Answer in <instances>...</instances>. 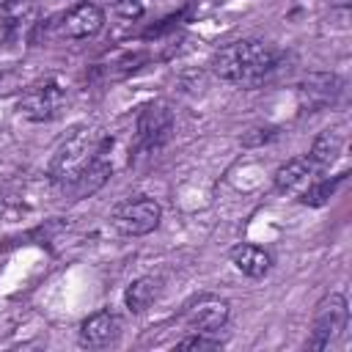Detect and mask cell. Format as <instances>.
Returning <instances> with one entry per match:
<instances>
[{
    "mask_svg": "<svg viewBox=\"0 0 352 352\" xmlns=\"http://www.w3.org/2000/svg\"><path fill=\"white\" fill-rule=\"evenodd\" d=\"M349 3H352V0H330L333 8H349Z\"/></svg>",
    "mask_w": 352,
    "mask_h": 352,
    "instance_id": "obj_21",
    "label": "cell"
},
{
    "mask_svg": "<svg viewBox=\"0 0 352 352\" xmlns=\"http://www.w3.org/2000/svg\"><path fill=\"white\" fill-rule=\"evenodd\" d=\"M256 132H258V135H253V132L245 135L242 143H245V146H258V143H267V140L278 138V129H275V126H264V129H256Z\"/></svg>",
    "mask_w": 352,
    "mask_h": 352,
    "instance_id": "obj_19",
    "label": "cell"
},
{
    "mask_svg": "<svg viewBox=\"0 0 352 352\" xmlns=\"http://www.w3.org/2000/svg\"><path fill=\"white\" fill-rule=\"evenodd\" d=\"M341 148H344V135H341L338 129H324V132H319V135L314 138L311 151H308V160H311V165H314L316 170H319V168H330V165L338 160Z\"/></svg>",
    "mask_w": 352,
    "mask_h": 352,
    "instance_id": "obj_15",
    "label": "cell"
},
{
    "mask_svg": "<svg viewBox=\"0 0 352 352\" xmlns=\"http://www.w3.org/2000/svg\"><path fill=\"white\" fill-rule=\"evenodd\" d=\"M11 33H14V22L11 19H0V47L11 38Z\"/></svg>",
    "mask_w": 352,
    "mask_h": 352,
    "instance_id": "obj_20",
    "label": "cell"
},
{
    "mask_svg": "<svg viewBox=\"0 0 352 352\" xmlns=\"http://www.w3.org/2000/svg\"><path fill=\"white\" fill-rule=\"evenodd\" d=\"M314 176H316V168L311 165L308 157H292L275 170L272 182H275V190L289 192V195H300L314 182Z\"/></svg>",
    "mask_w": 352,
    "mask_h": 352,
    "instance_id": "obj_11",
    "label": "cell"
},
{
    "mask_svg": "<svg viewBox=\"0 0 352 352\" xmlns=\"http://www.w3.org/2000/svg\"><path fill=\"white\" fill-rule=\"evenodd\" d=\"M16 0H0V8H8V6H14Z\"/></svg>",
    "mask_w": 352,
    "mask_h": 352,
    "instance_id": "obj_22",
    "label": "cell"
},
{
    "mask_svg": "<svg viewBox=\"0 0 352 352\" xmlns=\"http://www.w3.org/2000/svg\"><path fill=\"white\" fill-rule=\"evenodd\" d=\"M341 96V80L330 72H311L297 85V102L308 113H319Z\"/></svg>",
    "mask_w": 352,
    "mask_h": 352,
    "instance_id": "obj_8",
    "label": "cell"
},
{
    "mask_svg": "<svg viewBox=\"0 0 352 352\" xmlns=\"http://www.w3.org/2000/svg\"><path fill=\"white\" fill-rule=\"evenodd\" d=\"M228 256H231V264L248 278H264L270 272V267H272V256L264 248L250 245V242H242V245L231 248Z\"/></svg>",
    "mask_w": 352,
    "mask_h": 352,
    "instance_id": "obj_12",
    "label": "cell"
},
{
    "mask_svg": "<svg viewBox=\"0 0 352 352\" xmlns=\"http://www.w3.org/2000/svg\"><path fill=\"white\" fill-rule=\"evenodd\" d=\"M102 28H104V11H102L96 3L82 0V3H77L74 8H69V11L63 14L58 33H60L63 38L82 41V38L96 36Z\"/></svg>",
    "mask_w": 352,
    "mask_h": 352,
    "instance_id": "obj_9",
    "label": "cell"
},
{
    "mask_svg": "<svg viewBox=\"0 0 352 352\" xmlns=\"http://www.w3.org/2000/svg\"><path fill=\"white\" fill-rule=\"evenodd\" d=\"M344 179H346V173L330 176V179H314L297 198H300V204H305V206H324V204L336 195V190L344 184Z\"/></svg>",
    "mask_w": 352,
    "mask_h": 352,
    "instance_id": "obj_16",
    "label": "cell"
},
{
    "mask_svg": "<svg viewBox=\"0 0 352 352\" xmlns=\"http://www.w3.org/2000/svg\"><path fill=\"white\" fill-rule=\"evenodd\" d=\"M228 314H231V305H228L226 297L201 294V297H195L192 302L184 305L182 319H184L187 330H192V333H214L228 322Z\"/></svg>",
    "mask_w": 352,
    "mask_h": 352,
    "instance_id": "obj_7",
    "label": "cell"
},
{
    "mask_svg": "<svg viewBox=\"0 0 352 352\" xmlns=\"http://www.w3.org/2000/svg\"><path fill=\"white\" fill-rule=\"evenodd\" d=\"M160 294H162V280L157 275H140L126 286L124 302L132 314H143L160 300Z\"/></svg>",
    "mask_w": 352,
    "mask_h": 352,
    "instance_id": "obj_13",
    "label": "cell"
},
{
    "mask_svg": "<svg viewBox=\"0 0 352 352\" xmlns=\"http://www.w3.org/2000/svg\"><path fill=\"white\" fill-rule=\"evenodd\" d=\"M278 63V52L256 38H239L231 41L220 50L212 52L209 58V69L214 72V77L226 80V82H239V85H250L264 80Z\"/></svg>",
    "mask_w": 352,
    "mask_h": 352,
    "instance_id": "obj_1",
    "label": "cell"
},
{
    "mask_svg": "<svg viewBox=\"0 0 352 352\" xmlns=\"http://www.w3.org/2000/svg\"><path fill=\"white\" fill-rule=\"evenodd\" d=\"M176 346L179 349H192V352H212V349H220V341L212 338V333H192V336L182 338Z\"/></svg>",
    "mask_w": 352,
    "mask_h": 352,
    "instance_id": "obj_17",
    "label": "cell"
},
{
    "mask_svg": "<svg viewBox=\"0 0 352 352\" xmlns=\"http://www.w3.org/2000/svg\"><path fill=\"white\" fill-rule=\"evenodd\" d=\"M121 333V319L102 308L96 314H91L88 319H82L80 324V333H77V341L80 346H88V349H102V346H110Z\"/></svg>",
    "mask_w": 352,
    "mask_h": 352,
    "instance_id": "obj_10",
    "label": "cell"
},
{
    "mask_svg": "<svg viewBox=\"0 0 352 352\" xmlns=\"http://www.w3.org/2000/svg\"><path fill=\"white\" fill-rule=\"evenodd\" d=\"M6 212V198H3V192H0V214Z\"/></svg>",
    "mask_w": 352,
    "mask_h": 352,
    "instance_id": "obj_23",
    "label": "cell"
},
{
    "mask_svg": "<svg viewBox=\"0 0 352 352\" xmlns=\"http://www.w3.org/2000/svg\"><path fill=\"white\" fill-rule=\"evenodd\" d=\"M110 173H113V168H110V162H104L102 157H96L77 179H72L63 190L77 201V198H88V195H94L107 179H110Z\"/></svg>",
    "mask_w": 352,
    "mask_h": 352,
    "instance_id": "obj_14",
    "label": "cell"
},
{
    "mask_svg": "<svg viewBox=\"0 0 352 352\" xmlns=\"http://www.w3.org/2000/svg\"><path fill=\"white\" fill-rule=\"evenodd\" d=\"M96 157H102V140L91 129H74L55 151L50 162V176L55 184L66 187L72 179H77Z\"/></svg>",
    "mask_w": 352,
    "mask_h": 352,
    "instance_id": "obj_2",
    "label": "cell"
},
{
    "mask_svg": "<svg viewBox=\"0 0 352 352\" xmlns=\"http://www.w3.org/2000/svg\"><path fill=\"white\" fill-rule=\"evenodd\" d=\"M151 0H116V14L121 19H140L148 11Z\"/></svg>",
    "mask_w": 352,
    "mask_h": 352,
    "instance_id": "obj_18",
    "label": "cell"
},
{
    "mask_svg": "<svg viewBox=\"0 0 352 352\" xmlns=\"http://www.w3.org/2000/svg\"><path fill=\"white\" fill-rule=\"evenodd\" d=\"M173 132V110L165 102H151L138 113L135 121V138L143 151L160 148Z\"/></svg>",
    "mask_w": 352,
    "mask_h": 352,
    "instance_id": "obj_6",
    "label": "cell"
},
{
    "mask_svg": "<svg viewBox=\"0 0 352 352\" xmlns=\"http://www.w3.org/2000/svg\"><path fill=\"white\" fill-rule=\"evenodd\" d=\"M162 220V206L154 198H129L116 206L110 223L121 236H146L151 234Z\"/></svg>",
    "mask_w": 352,
    "mask_h": 352,
    "instance_id": "obj_4",
    "label": "cell"
},
{
    "mask_svg": "<svg viewBox=\"0 0 352 352\" xmlns=\"http://www.w3.org/2000/svg\"><path fill=\"white\" fill-rule=\"evenodd\" d=\"M346 322H349V305H346V297L341 292H330L319 300L316 311H314V324H311V336L305 341L308 349L314 352H322L327 349L330 344L338 341V336L346 330Z\"/></svg>",
    "mask_w": 352,
    "mask_h": 352,
    "instance_id": "obj_3",
    "label": "cell"
},
{
    "mask_svg": "<svg viewBox=\"0 0 352 352\" xmlns=\"http://www.w3.org/2000/svg\"><path fill=\"white\" fill-rule=\"evenodd\" d=\"M66 102V91L60 88V82L55 80H41L36 85H30L28 91H22V96L16 99V113L28 121H52Z\"/></svg>",
    "mask_w": 352,
    "mask_h": 352,
    "instance_id": "obj_5",
    "label": "cell"
}]
</instances>
